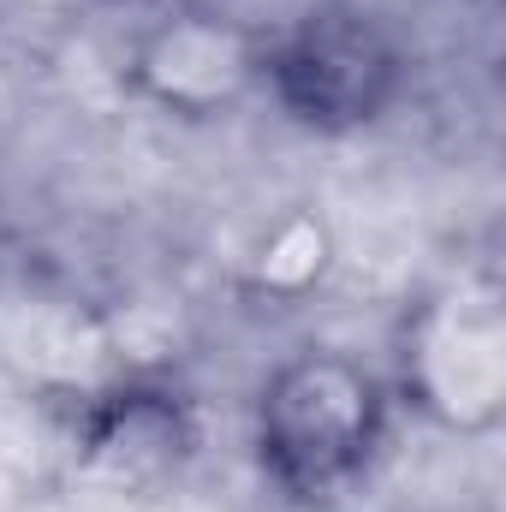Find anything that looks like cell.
Masks as SVG:
<instances>
[{"label":"cell","mask_w":506,"mask_h":512,"mask_svg":"<svg viewBox=\"0 0 506 512\" xmlns=\"http://www.w3.org/2000/svg\"><path fill=\"white\" fill-rule=\"evenodd\" d=\"M256 48H262V30H245L209 6H179L131 54V84L155 108L203 120L256 96Z\"/></svg>","instance_id":"4"},{"label":"cell","mask_w":506,"mask_h":512,"mask_svg":"<svg viewBox=\"0 0 506 512\" xmlns=\"http://www.w3.org/2000/svg\"><path fill=\"white\" fill-rule=\"evenodd\" d=\"M399 423L393 376L346 346L280 358L251 399L256 477L286 507H334L370 483Z\"/></svg>","instance_id":"1"},{"label":"cell","mask_w":506,"mask_h":512,"mask_svg":"<svg viewBox=\"0 0 506 512\" xmlns=\"http://www.w3.org/2000/svg\"><path fill=\"white\" fill-rule=\"evenodd\" d=\"M393 393L399 405H417L441 429H495L506 399V334L495 304L471 292L429 304L399 352Z\"/></svg>","instance_id":"3"},{"label":"cell","mask_w":506,"mask_h":512,"mask_svg":"<svg viewBox=\"0 0 506 512\" xmlns=\"http://www.w3.org/2000/svg\"><path fill=\"white\" fill-rule=\"evenodd\" d=\"M120 6H137V0H120Z\"/></svg>","instance_id":"6"},{"label":"cell","mask_w":506,"mask_h":512,"mask_svg":"<svg viewBox=\"0 0 506 512\" xmlns=\"http://www.w3.org/2000/svg\"><path fill=\"white\" fill-rule=\"evenodd\" d=\"M322 268H328V233H322V221L292 215V221H280L262 239V251H256V286L274 292V298H298V292H310L322 280Z\"/></svg>","instance_id":"5"},{"label":"cell","mask_w":506,"mask_h":512,"mask_svg":"<svg viewBox=\"0 0 506 512\" xmlns=\"http://www.w3.org/2000/svg\"><path fill=\"white\" fill-rule=\"evenodd\" d=\"M405 36L358 0H316L262 30L256 96L310 137H358L411 96Z\"/></svg>","instance_id":"2"}]
</instances>
